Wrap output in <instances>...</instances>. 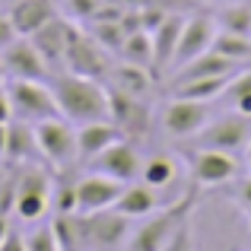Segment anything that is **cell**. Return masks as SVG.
Instances as JSON below:
<instances>
[{
	"mask_svg": "<svg viewBox=\"0 0 251 251\" xmlns=\"http://www.w3.org/2000/svg\"><path fill=\"white\" fill-rule=\"evenodd\" d=\"M51 89L57 99V111L70 124H86V121H102L108 118V86L92 76H80L70 70L51 74Z\"/></svg>",
	"mask_w": 251,
	"mask_h": 251,
	"instance_id": "1",
	"label": "cell"
},
{
	"mask_svg": "<svg viewBox=\"0 0 251 251\" xmlns=\"http://www.w3.org/2000/svg\"><path fill=\"white\" fill-rule=\"evenodd\" d=\"M194 188L197 184H191L175 203H169V207L153 210L150 216H143L147 223H140V226L130 232L127 251H159L184 223H191V213H194Z\"/></svg>",
	"mask_w": 251,
	"mask_h": 251,
	"instance_id": "2",
	"label": "cell"
},
{
	"mask_svg": "<svg viewBox=\"0 0 251 251\" xmlns=\"http://www.w3.org/2000/svg\"><path fill=\"white\" fill-rule=\"evenodd\" d=\"M51 188L54 175L45 162L16 166V194H13V220L16 223H42L51 213Z\"/></svg>",
	"mask_w": 251,
	"mask_h": 251,
	"instance_id": "3",
	"label": "cell"
},
{
	"mask_svg": "<svg viewBox=\"0 0 251 251\" xmlns=\"http://www.w3.org/2000/svg\"><path fill=\"white\" fill-rule=\"evenodd\" d=\"M6 92H10V108L16 121L38 124L61 115L48 80H6Z\"/></svg>",
	"mask_w": 251,
	"mask_h": 251,
	"instance_id": "4",
	"label": "cell"
},
{
	"mask_svg": "<svg viewBox=\"0 0 251 251\" xmlns=\"http://www.w3.org/2000/svg\"><path fill=\"white\" fill-rule=\"evenodd\" d=\"M35 140L48 169L61 172V169H74L80 162V156H76V127L67 118L57 115V118H48V121H38Z\"/></svg>",
	"mask_w": 251,
	"mask_h": 251,
	"instance_id": "5",
	"label": "cell"
},
{
	"mask_svg": "<svg viewBox=\"0 0 251 251\" xmlns=\"http://www.w3.org/2000/svg\"><path fill=\"white\" fill-rule=\"evenodd\" d=\"M80 220V245L83 251H118L130 239V220L118 210L99 213H76Z\"/></svg>",
	"mask_w": 251,
	"mask_h": 251,
	"instance_id": "6",
	"label": "cell"
},
{
	"mask_svg": "<svg viewBox=\"0 0 251 251\" xmlns=\"http://www.w3.org/2000/svg\"><path fill=\"white\" fill-rule=\"evenodd\" d=\"M111 51L105 45H99L89 32H83L80 25L74 29L67 45V57H64V70L70 74H80V76H92V80H108V70H111Z\"/></svg>",
	"mask_w": 251,
	"mask_h": 251,
	"instance_id": "7",
	"label": "cell"
},
{
	"mask_svg": "<svg viewBox=\"0 0 251 251\" xmlns=\"http://www.w3.org/2000/svg\"><path fill=\"white\" fill-rule=\"evenodd\" d=\"M108 118L121 127L124 137H130V140L147 137L150 124H153V111H150L147 99L121 92V89H115V86H108Z\"/></svg>",
	"mask_w": 251,
	"mask_h": 251,
	"instance_id": "8",
	"label": "cell"
},
{
	"mask_svg": "<svg viewBox=\"0 0 251 251\" xmlns=\"http://www.w3.org/2000/svg\"><path fill=\"white\" fill-rule=\"evenodd\" d=\"M184 159L191 169V181L201 188H216V184H226L239 175V162L232 159V153H223V150H188Z\"/></svg>",
	"mask_w": 251,
	"mask_h": 251,
	"instance_id": "9",
	"label": "cell"
},
{
	"mask_svg": "<svg viewBox=\"0 0 251 251\" xmlns=\"http://www.w3.org/2000/svg\"><path fill=\"white\" fill-rule=\"evenodd\" d=\"M0 57H3L6 80H51V67L45 64L29 35H16L0 51Z\"/></svg>",
	"mask_w": 251,
	"mask_h": 251,
	"instance_id": "10",
	"label": "cell"
},
{
	"mask_svg": "<svg viewBox=\"0 0 251 251\" xmlns=\"http://www.w3.org/2000/svg\"><path fill=\"white\" fill-rule=\"evenodd\" d=\"M251 137V118L242 111L223 115L216 121H207V127L197 134V143L207 150H223V153H235L248 143Z\"/></svg>",
	"mask_w": 251,
	"mask_h": 251,
	"instance_id": "11",
	"label": "cell"
},
{
	"mask_svg": "<svg viewBox=\"0 0 251 251\" xmlns=\"http://www.w3.org/2000/svg\"><path fill=\"white\" fill-rule=\"evenodd\" d=\"M207 121H210V108H207V102H197V99L175 96L162 108V127H166L169 137H178V140L197 137L207 127Z\"/></svg>",
	"mask_w": 251,
	"mask_h": 251,
	"instance_id": "12",
	"label": "cell"
},
{
	"mask_svg": "<svg viewBox=\"0 0 251 251\" xmlns=\"http://www.w3.org/2000/svg\"><path fill=\"white\" fill-rule=\"evenodd\" d=\"M89 169L102 172V175H111V178L127 184V181H137V178H140L143 159H140V153H137V143L130 140V137H121V140L111 143L108 150H102V153L89 162Z\"/></svg>",
	"mask_w": 251,
	"mask_h": 251,
	"instance_id": "13",
	"label": "cell"
},
{
	"mask_svg": "<svg viewBox=\"0 0 251 251\" xmlns=\"http://www.w3.org/2000/svg\"><path fill=\"white\" fill-rule=\"evenodd\" d=\"M76 23L67 16H54L42 25L38 32H32V45L38 48V54L45 57V64L51 67V74L64 70V57H67V45H70V35H74Z\"/></svg>",
	"mask_w": 251,
	"mask_h": 251,
	"instance_id": "14",
	"label": "cell"
},
{
	"mask_svg": "<svg viewBox=\"0 0 251 251\" xmlns=\"http://www.w3.org/2000/svg\"><path fill=\"white\" fill-rule=\"evenodd\" d=\"M124 181L102 172H89V175L76 178V203H80V213H99V210H111L115 201L121 197Z\"/></svg>",
	"mask_w": 251,
	"mask_h": 251,
	"instance_id": "15",
	"label": "cell"
},
{
	"mask_svg": "<svg viewBox=\"0 0 251 251\" xmlns=\"http://www.w3.org/2000/svg\"><path fill=\"white\" fill-rule=\"evenodd\" d=\"M213 35H216V23L210 16H188L184 29H181V38H178L175 57H172V67L178 70L184 64H191L194 57L207 54L210 45H213Z\"/></svg>",
	"mask_w": 251,
	"mask_h": 251,
	"instance_id": "16",
	"label": "cell"
},
{
	"mask_svg": "<svg viewBox=\"0 0 251 251\" xmlns=\"http://www.w3.org/2000/svg\"><path fill=\"white\" fill-rule=\"evenodd\" d=\"M121 137H124L121 127H118L111 118L76 124V156H80V166H89L102 150H108L111 143H118Z\"/></svg>",
	"mask_w": 251,
	"mask_h": 251,
	"instance_id": "17",
	"label": "cell"
},
{
	"mask_svg": "<svg viewBox=\"0 0 251 251\" xmlns=\"http://www.w3.org/2000/svg\"><path fill=\"white\" fill-rule=\"evenodd\" d=\"M45 162L38 153V140H35V124H25L13 118L6 124V156L3 166H35Z\"/></svg>",
	"mask_w": 251,
	"mask_h": 251,
	"instance_id": "18",
	"label": "cell"
},
{
	"mask_svg": "<svg viewBox=\"0 0 251 251\" xmlns=\"http://www.w3.org/2000/svg\"><path fill=\"white\" fill-rule=\"evenodd\" d=\"M108 86H115V89H121V92H130V96L150 99L153 89H156V70L143 67V64L118 61V64H111V70H108Z\"/></svg>",
	"mask_w": 251,
	"mask_h": 251,
	"instance_id": "19",
	"label": "cell"
},
{
	"mask_svg": "<svg viewBox=\"0 0 251 251\" xmlns=\"http://www.w3.org/2000/svg\"><path fill=\"white\" fill-rule=\"evenodd\" d=\"M6 13H10V19H13L16 35H32V32H38L48 19L57 16V6H54V0H13V3L6 6Z\"/></svg>",
	"mask_w": 251,
	"mask_h": 251,
	"instance_id": "20",
	"label": "cell"
},
{
	"mask_svg": "<svg viewBox=\"0 0 251 251\" xmlns=\"http://www.w3.org/2000/svg\"><path fill=\"white\" fill-rule=\"evenodd\" d=\"M159 191L150 188L147 181H127L121 191V197L115 201V207L121 216H127V220H143V216H150L153 210H159Z\"/></svg>",
	"mask_w": 251,
	"mask_h": 251,
	"instance_id": "21",
	"label": "cell"
},
{
	"mask_svg": "<svg viewBox=\"0 0 251 251\" xmlns=\"http://www.w3.org/2000/svg\"><path fill=\"white\" fill-rule=\"evenodd\" d=\"M184 19L188 16H181V13H169L166 23H162L156 32H150V35H153V67H156V74L172 67V57H175L178 38H181V29H184Z\"/></svg>",
	"mask_w": 251,
	"mask_h": 251,
	"instance_id": "22",
	"label": "cell"
},
{
	"mask_svg": "<svg viewBox=\"0 0 251 251\" xmlns=\"http://www.w3.org/2000/svg\"><path fill=\"white\" fill-rule=\"evenodd\" d=\"M223 74H239V64L220 57L216 51H207V54L194 57L191 64L178 67V70H175V80H172V83H188V80H197V76H223Z\"/></svg>",
	"mask_w": 251,
	"mask_h": 251,
	"instance_id": "23",
	"label": "cell"
},
{
	"mask_svg": "<svg viewBox=\"0 0 251 251\" xmlns=\"http://www.w3.org/2000/svg\"><path fill=\"white\" fill-rule=\"evenodd\" d=\"M235 74H223V76H197V80H188V83H175V96L181 99H197V102H213L226 92L229 80Z\"/></svg>",
	"mask_w": 251,
	"mask_h": 251,
	"instance_id": "24",
	"label": "cell"
},
{
	"mask_svg": "<svg viewBox=\"0 0 251 251\" xmlns=\"http://www.w3.org/2000/svg\"><path fill=\"white\" fill-rule=\"evenodd\" d=\"M210 51H216L220 57H226V61L232 64H251V35H239V32H226L220 29L213 35V45H210Z\"/></svg>",
	"mask_w": 251,
	"mask_h": 251,
	"instance_id": "25",
	"label": "cell"
},
{
	"mask_svg": "<svg viewBox=\"0 0 251 251\" xmlns=\"http://www.w3.org/2000/svg\"><path fill=\"white\" fill-rule=\"evenodd\" d=\"M51 213H80L76 203V178L70 169L54 172V188H51Z\"/></svg>",
	"mask_w": 251,
	"mask_h": 251,
	"instance_id": "26",
	"label": "cell"
},
{
	"mask_svg": "<svg viewBox=\"0 0 251 251\" xmlns=\"http://www.w3.org/2000/svg\"><path fill=\"white\" fill-rule=\"evenodd\" d=\"M140 178L150 184V188L162 191L178 178V162L172 159V156H150V159L143 162V169H140Z\"/></svg>",
	"mask_w": 251,
	"mask_h": 251,
	"instance_id": "27",
	"label": "cell"
},
{
	"mask_svg": "<svg viewBox=\"0 0 251 251\" xmlns=\"http://www.w3.org/2000/svg\"><path fill=\"white\" fill-rule=\"evenodd\" d=\"M118 54H121V61L153 67V35H150V32H143V29L127 32V38H124V45H121V51H118Z\"/></svg>",
	"mask_w": 251,
	"mask_h": 251,
	"instance_id": "28",
	"label": "cell"
},
{
	"mask_svg": "<svg viewBox=\"0 0 251 251\" xmlns=\"http://www.w3.org/2000/svg\"><path fill=\"white\" fill-rule=\"evenodd\" d=\"M220 99H226L235 111H242V115L251 118V70H245V74H235Z\"/></svg>",
	"mask_w": 251,
	"mask_h": 251,
	"instance_id": "29",
	"label": "cell"
},
{
	"mask_svg": "<svg viewBox=\"0 0 251 251\" xmlns=\"http://www.w3.org/2000/svg\"><path fill=\"white\" fill-rule=\"evenodd\" d=\"M220 29L239 32V35H251V6H248V0L226 3V10L220 13Z\"/></svg>",
	"mask_w": 251,
	"mask_h": 251,
	"instance_id": "30",
	"label": "cell"
},
{
	"mask_svg": "<svg viewBox=\"0 0 251 251\" xmlns=\"http://www.w3.org/2000/svg\"><path fill=\"white\" fill-rule=\"evenodd\" d=\"M25 245L29 251H61V242H57L51 223H32V229L25 232Z\"/></svg>",
	"mask_w": 251,
	"mask_h": 251,
	"instance_id": "31",
	"label": "cell"
},
{
	"mask_svg": "<svg viewBox=\"0 0 251 251\" xmlns=\"http://www.w3.org/2000/svg\"><path fill=\"white\" fill-rule=\"evenodd\" d=\"M102 3H105V0H64V6H67V19H74V23H89V19L99 13Z\"/></svg>",
	"mask_w": 251,
	"mask_h": 251,
	"instance_id": "32",
	"label": "cell"
},
{
	"mask_svg": "<svg viewBox=\"0 0 251 251\" xmlns=\"http://www.w3.org/2000/svg\"><path fill=\"white\" fill-rule=\"evenodd\" d=\"M159 251H191V223H184V226L178 229V232L172 235Z\"/></svg>",
	"mask_w": 251,
	"mask_h": 251,
	"instance_id": "33",
	"label": "cell"
},
{
	"mask_svg": "<svg viewBox=\"0 0 251 251\" xmlns=\"http://www.w3.org/2000/svg\"><path fill=\"white\" fill-rule=\"evenodd\" d=\"M0 251H29V245H25V232L19 226H10V232H6L3 242H0Z\"/></svg>",
	"mask_w": 251,
	"mask_h": 251,
	"instance_id": "34",
	"label": "cell"
},
{
	"mask_svg": "<svg viewBox=\"0 0 251 251\" xmlns=\"http://www.w3.org/2000/svg\"><path fill=\"white\" fill-rule=\"evenodd\" d=\"M16 38V29H13V19H10V13L6 10H0V51L6 48V45Z\"/></svg>",
	"mask_w": 251,
	"mask_h": 251,
	"instance_id": "35",
	"label": "cell"
},
{
	"mask_svg": "<svg viewBox=\"0 0 251 251\" xmlns=\"http://www.w3.org/2000/svg\"><path fill=\"white\" fill-rule=\"evenodd\" d=\"M13 121V108H10V92H6V83H0V124Z\"/></svg>",
	"mask_w": 251,
	"mask_h": 251,
	"instance_id": "36",
	"label": "cell"
},
{
	"mask_svg": "<svg viewBox=\"0 0 251 251\" xmlns=\"http://www.w3.org/2000/svg\"><path fill=\"white\" fill-rule=\"evenodd\" d=\"M239 201L245 203V207H251V175H248L245 181L239 184Z\"/></svg>",
	"mask_w": 251,
	"mask_h": 251,
	"instance_id": "37",
	"label": "cell"
},
{
	"mask_svg": "<svg viewBox=\"0 0 251 251\" xmlns=\"http://www.w3.org/2000/svg\"><path fill=\"white\" fill-rule=\"evenodd\" d=\"M10 226H13V216L0 213V242H3V235H6V232H10Z\"/></svg>",
	"mask_w": 251,
	"mask_h": 251,
	"instance_id": "38",
	"label": "cell"
},
{
	"mask_svg": "<svg viewBox=\"0 0 251 251\" xmlns=\"http://www.w3.org/2000/svg\"><path fill=\"white\" fill-rule=\"evenodd\" d=\"M10 172H13V166H6V169H3V162H0V194H3L6 181H10Z\"/></svg>",
	"mask_w": 251,
	"mask_h": 251,
	"instance_id": "39",
	"label": "cell"
},
{
	"mask_svg": "<svg viewBox=\"0 0 251 251\" xmlns=\"http://www.w3.org/2000/svg\"><path fill=\"white\" fill-rule=\"evenodd\" d=\"M6 156V124H0V162Z\"/></svg>",
	"mask_w": 251,
	"mask_h": 251,
	"instance_id": "40",
	"label": "cell"
},
{
	"mask_svg": "<svg viewBox=\"0 0 251 251\" xmlns=\"http://www.w3.org/2000/svg\"><path fill=\"white\" fill-rule=\"evenodd\" d=\"M0 83H6V70H3V57H0Z\"/></svg>",
	"mask_w": 251,
	"mask_h": 251,
	"instance_id": "41",
	"label": "cell"
},
{
	"mask_svg": "<svg viewBox=\"0 0 251 251\" xmlns=\"http://www.w3.org/2000/svg\"><path fill=\"white\" fill-rule=\"evenodd\" d=\"M220 3H239V0H220Z\"/></svg>",
	"mask_w": 251,
	"mask_h": 251,
	"instance_id": "42",
	"label": "cell"
},
{
	"mask_svg": "<svg viewBox=\"0 0 251 251\" xmlns=\"http://www.w3.org/2000/svg\"><path fill=\"white\" fill-rule=\"evenodd\" d=\"M245 150H248V156H251V137H248V147H245Z\"/></svg>",
	"mask_w": 251,
	"mask_h": 251,
	"instance_id": "43",
	"label": "cell"
},
{
	"mask_svg": "<svg viewBox=\"0 0 251 251\" xmlns=\"http://www.w3.org/2000/svg\"><path fill=\"white\" fill-rule=\"evenodd\" d=\"M0 3H3V6H10V3H13V0H0Z\"/></svg>",
	"mask_w": 251,
	"mask_h": 251,
	"instance_id": "44",
	"label": "cell"
},
{
	"mask_svg": "<svg viewBox=\"0 0 251 251\" xmlns=\"http://www.w3.org/2000/svg\"><path fill=\"white\" fill-rule=\"evenodd\" d=\"M248 169H251V156H248Z\"/></svg>",
	"mask_w": 251,
	"mask_h": 251,
	"instance_id": "45",
	"label": "cell"
}]
</instances>
